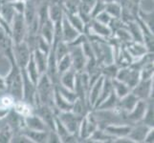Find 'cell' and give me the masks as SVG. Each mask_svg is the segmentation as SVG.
Wrapping results in <instances>:
<instances>
[{
  "label": "cell",
  "mask_w": 154,
  "mask_h": 143,
  "mask_svg": "<svg viewBox=\"0 0 154 143\" xmlns=\"http://www.w3.org/2000/svg\"><path fill=\"white\" fill-rule=\"evenodd\" d=\"M11 63V70L7 76L4 77L5 91L14 98L15 101L22 100L23 97V78L20 68L14 61Z\"/></svg>",
  "instance_id": "6da1fadb"
},
{
  "label": "cell",
  "mask_w": 154,
  "mask_h": 143,
  "mask_svg": "<svg viewBox=\"0 0 154 143\" xmlns=\"http://www.w3.org/2000/svg\"><path fill=\"white\" fill-rule=\"evenodd\" d=\"M54 88L55 84H53L48 76L46 73L41 75L35 85V95L34 105H47L56 111L54 107Z\"/></svg>",
  "instance_id": "7a4b0ae2"
},
{
  "label": "cell",
  "mask_w": 154,
  "mask_h": 143,
  "mask_svg": "<svg viewBox=\"0 0 154 143\" xmlns=\"http://www.w3.org/2000/svg\"><path fill=\"white\" fill-rule=\"evenodd\" d=\"M11 38L13 43H20L25 40L27 34V25L24 20L23 14L15 13L14 16L11 22Z\"/></svg>",
  "instance_id": "3957f363"
},
{
  "label": "cell",
  "mask_w": 154,
  "mask_h": 143,
  "mask_svg": "<svg viewBox=\"0 0 154 143\" xmlns=\"http://www.w3.org/2000/svg\"><path fill=\"white\" fill-rule=\"evenodd\" d=\"M99 128L98 121L95 118L92 112H88L86 115L82 116V119L79 124V128L78 132L79 139L86 140L88 139L91 135Z\"/></svg>",
  "instance_id": "277c9868"
},
{
  "label": "cell",
  "mask_w": 154,
  "mask_h": 143,
  "mask_svg": "<svg viewBox=\"0 0 154 143\" xmlns=\"http://www.w3.org/2000/svg\"><path fill=\"white\" fill-rule=\"evenodd\" d=\"M33 51L27 44L25 40L20 43H15L13 45V55L14 60L20 69H23L28 64L30 57L32 55Z\"/></svg>",
  "instance_id": "5b68a950"
},
{
  "label": "cell",
  "mask_w": 154,
  "mask_h": 143,
  "mask_svg": "<svg viewBox=\"0 0 154 143\" xmlns=\"http://www.w3.org/2000/svg\"><path fill=\"white\" fill-rule=\"evenodd\" d=\"M116 78L119 79L120 81L126 84L130 89L136 86V84L140 81L141 76H140V70L132 67L131 65L127 67L120 68L118 73H117Z\"/></svg>",
  "instance_id": "8992f818"
},
{
  "label": "cell",
  "mask_w": 154,
  "mask_h": 143,
  "mask_svg": "<svg viewBox=\"0 0 154 143\" xmlns=\"http://www.w3.org/2000/svg\"><path fill=\"white\" fill-rule=\"evenodd\" d=\"M57 116L61 122L64 124V126L67 128V130L71 134L78 136V132L79 128V124L82 119V116L74 114L73 112H60L57 113Z\"/></svg>",
  "instance_id": "52a82bcc"
},
{
  "label": "cell",
  "mask_w": 154,
  "mask_h": 143,
  "mask_svg": "<svg viewBox=\"0 0 154 143\" xmlns=\"http://www.w3.org/2000/svg\"><path fill=\"white\" fill-rule=\"evenodd\" d=\"M70 54L71 61H72V68L77 73H81L85 70L87 58L85 56L82 50V45L78 46H70Z\"/></svg>",
  "instance_id": "ba28073f"
},
{
  "label": "cell",
  "mask_w": 154,
  "mask_h": 143,
  "mask_svg": "<svg viewBox=\"0 0 154 143\" xmlns=\"http://www.w3.org/2000/svg\"><path fill=\"white\" fill-rule=\"evenodd\" d=\"M131 92L139 99L148 100L153 93V78L140 79L136 86L131 89Z\"/></svg>",
  "instance_id": "9c48e42d"
},
{
  "label": "cell",
  "mask_w": 154,
  "mask_h": 143,
  "mask_svg": "<svg viewBox=\"0 0 154 143\" xmlns=\"http://www.w3.org/2000/svg\"><path fill=\"white\" fill-rule=\"evenodd\" d=\"M33 113L38 115L39 118L44 121L45 124L48 126V128L50 130H54L55 118L57 115V112L54 109L49 107V106H47V105L41 104L38 106H35Z\"/></svg>",
  "instance_id": "30bf717a"
},
{
  "label": "cell",
  "mask_w": 154,
  "mask_h": 143,
  "mask_svg": "<svg viewBox=\"0 0 154 143\" xmlns=\"http://www.w3.org/2000/svg\"><path fill=\"white\" fill-rule=\"evenodd\" d=\"M23 127L34 131L48 132L50 130L44 121L35 113H32L28 115L23 116Z\"/></svg>",
  "instance_id": "8fae6325"
},
{
  "label": "cell",
  "mask_w": 154,
  "mask_h": 143,
  "mask_svg": "<svg viewBox=\"0 0 154 143\" xmlns=\"http://www.w3.org/2000/svg\"><path fill=\"white\" fill-rule=\"evenodd\" d=\"M138 100H139V98H138L133 93L130 92L126 95H125L124 97L119 99L118 105H117V107L114 111H116V112L119 113V114L123 113V114L126 115L127 113H129L130 111L135 107V105L138 102Z\"/></svg>",
  "instance_id": "7c38bea8"
},
{
  "label": "cell",
  "mask_w": 154,
  "mask_h": 143,
  "mask_svg": "<svg viewBox=\"0 0 154 143\" xmlns=\"http://www.w3.org/2000/svg\"><path fill=\"white\" fill-rule=\"evenodd\" d=\"M148 101L145 99H139L138 102L136 103L135 107L132 109L129 113L126 114L127 119L131 122L138 123L141 122L142 119L144 118V116L146 115V109H147Z\"/></svg>",
  "instance_id": "4fadbf2b"
},
{
  "label": "cell",
  "mask_w": 154,
  "mask_h": 143,
  "mask_svg": "<svg viewBox=\"0 0 154 143\" xmlns=\"http://www.w3.org/2000/svg\"><path fill=\"white\" fill-rule=\"evenodd\" d=\"M79 31L74 28L70 24V22L67 20L65 15H63L62 20H61V39L62 41L66 42L67 44H70L71 42L75 40L78 36L79 35Z\"/></svg>",
  "instance_id": "5bb4252c"
},
{
  "label": "cell",
  "mask_w": 154,
  "mask_h": 143,
  "mask_svg": "<svg viewBox=\"0 0 154 143\" xmlns=\"http://www.w3.org/2000/svg\"><path fill=\"white\" fill-rule=\"evenodd\" d=\"M13 45L14 43L10 34H8L3 29L0 28V51L8 58L10 62L14 61L13 55Z\"/></svg>",
  "instance_id": "9a60e30c"
},
{
  "label": "cell",
  "mask_w": 154,
  "mask_h": 143,
  "mask_svg": "<svg viewBox=\"0 0 154 143\" xmlns=\"http://www.w3.org/2000/svg\"><path fill=\"white\" fill-rule=\"evenodd\" d=\"M103 79H104V76L100 75L96 79V81H94V83L89 88L88 94H87V104L90 109L94 108L95 103H96L97 99L100 97V94L103 87Z\"/></svg>",
  "instance_id": "2e32d148"
},
{
  "label": "cell",
  "mask_w": 154,
  "mask_h": 143,
  "mask_svg": "<svg viewBox=\"0 0 154 143\" xmlns=\"http://www.w3.org/2000/svg\"><path fill=\"white\" fill-rule=\"evenodd\" d=\"M132 126L126 125V124H107L104 127V131L107 133L109 136H111L114 139H120V137L127 136L130 133Z\"/></svg>",
  "instance_id": "e0dca14e"
},
{
  "label": "cell",
  "mask_w": 154,
  "mask_h": 143,
  "mask_svg": "<svg viewBox=\"0 0 154 143\" xmlns=\"http://www.w3.org/2000/svg\"><path fill=\"white\" fill-rule=\"evenodd\" d=\"M54 107L57 114L60 112H70L73 108V103L62 97L57 85H55L54 88Z\"/></svg>",
  "instance_id": "ac0fdd59"
},
{
  "label": "cell",
  "mask_w": 154,
  "mask_h": 143,
  "mask_svg": "<svg viewBox=\"0 0 154 143\" xmlns=\"http://www.w3.org/2000/svg\"><path fill=\"white\" fill-rule=\"evenodd\" d=\"M125 49L128 52V54L130 55V56L132 57V59L136 60L139 59L142 56H144L148 52L147 48L145 46L144 43H139V42H135V41H130L128 43L124 44Z\"/></svg>",
  "instance_id": "d6986e66"
},
{
  "label": "cell",
  "mask_w": 154,
  "mask_h": 143,
  "mask_svg": "<svg viewBox=\"0 0 154 143\" xmlns=\"http://www.w3.org/2000/svg\"><path fill=\"white\" fill-rule=\"evenodd\" d=\"M137 124H138L137 126L132 127L130 133L128 134L127 136L133 141V143L144 142L146 134L148 133V131H149L150 128H152V127H149L142 122H138Z\"/></svg>",
  "instance_id": "ffe728a7"
},
{
  "label": "cell",
  "mask_w": 154,
  "mask_h": 143,
  "mask_svg": "<svg viewBox=\"0 0 154 143\" xmlns=\"http://www.w3.org/2000/svg\"><path fill=\"white\" fill-rule=\"evenodd\" d=\"M76 77H77V72L73 68L69 69L66 72L62 73L58 78V84L63 87H65L69 90L75 91V85H76Z\"/></svg>",
  "instance_id": "44dd1931"
},
{
  "label": "cell",
  "mask_w": 154,
  "mask_h": 143,
  "mask_svg": "<svg viewBox=\"0 0 154 143\" xmlns=\"http://www.w3.org/2000/svg\"><path fill=\"white\" fill-rule=\"evenodd\" d=\"M48 14L49 18L54 23L60 22L63 15H64V10L62 7V3L55 1L53 3H48Z\"/></svg>",
  "instance_id": "7402d4cb"
},
{
  "label": "cell",
  "mask_w": 154,
  "mask_h": 143,
  "mask_svg": "<svg viewBox=\"0 0 154 143\" xmlns=\"http://www.w3.org/2000/svg\"><path fill=\"white\" fill-rule=\"evenodd\" d=\"M23 17L27 27L38 19V9L35 7V3L33 0L25 2V9L23 12Z\"/></svg>",
  "instance_id": "603a6c76"
},
{
  "label": "cell",
  "mask_w": 154,
  "mask_h": 143,
  "mask_svg": "<svg viewBox=\"0 0 154 143\" xmlns=\"http://www.w3.org/2000/svg\"><path fill=\"white\" fill-rule=\"evenodd\" d=\"M20 133L24 134L32 141V143H43V142H47L48 132L34 131V130H29L27 128H25V127H22V128H21Z\"/></svg>",
  "instance_id": "cb8c5ba5"
},
{
  "label": "cell",
  "mask_w": 154,
  "mask_h": 143,
  "mask_svg": "<svg viewBox=\"0 0 154 143\" xmlns=\"http://www.w3.org/2000/svg\"><path fill=\"white\" fill-rule=\"evenodd\" d=\"M55 34V23L49 18L42 24L38 29V34L41 35L45 40H47L52 45Z\"/></svg>",
  "instance_id": "d4e9b609"
},
{
  "label": "cell",
  "mask_w": 154,
  "mask_h": 143,
  "mask_svg": "<svg viewBox=\"0 0 154 143\" xmlns=\"http://www.w3.org/2000/svg\"><path fill=\"white\" fill-rule=\"evenodd\" d=\"M33 57L35 62L38 69L40 73V75H43L46 73L47 65H48V55H46L45 52L39 51L38 49H35L33 51Z\"/></svg>",
  "instance_id": "484cf974"
},
{
  "label": "cell",
  "mask_w": 154,
  "mask_h": 143,
  "mask_svg": "<svg viewBox=\"0 0 154 143\" xmlns=\"http://www.w3.org/2000/svg\"><path fill=\"white\" fill-rule=\"evenodd\" d=\"M119 98L114 93V91L111 92V94L106 97L103 102H100L94 110L97 111H110V110H115L117 105H118Z\"/></svg>",
  "instance_id": "4316f807"
},
{
  "label": "cell",
  "mask_w": 154,
  "mask_h": 143,
  "mask_svg": "<svg viewBox=\"0 0 154 143\" xmlns=\"http://www.w3.org/2000/svg\"><path fill=\"white\" fill-rule=\"evenodd\" d=\"M24 70H25L26 73H27L28 77L31 79V81L33 82L35 85H36V83H38L41 75H40V73L38 71V66H36L35 62L34 60L33 54H32L28 64L26 65V67L24 68Z\"/></svg>",
  "instance_id": "83f0119b"
},
{
  "label": "cell",
  "mask_w": 154,
  "mask_h": 143,
  "mask_svg": "<svg viewBox=\"0 0 154 143\" xmlns=\"http://www.w3.org/2000/svg\"><path fill=\"white\" fill-rule=\"evenodd\" d=\"M64 15L67 18V20L70 22V24L73 26L74 28H76L79 33H83L84 28H85V22L83 19L81 17V15L79 13H68L64 12Z\"/></svg>",
  "instance_id": "f1b7e54d"
},
{
  "label": "cell",
  "mask_w": 154,
  "mask_h": 143,
  "mask_svg": "<svg viewBox=\"0 0 154 143\" xmlns=\"http://www.w3.org/2000/svg\"><path fill=\"white\" fill-rule=\"evenodd\" d=\"M111 82H112V87H113V91L116 94V95L118 97V98H122L124 97L125 95H126L128 93L131 92V89L125 84L124 82L120 81L119 79L112 78L111 79Z\"/></svg>",
  "instance_id": "f546056e"
},
{
  "label": "cell",
  "mask_w": 154,
  "mask_h": 143,
  "mask_svg": "<svg viewBox=\"0 0 154 143\" xmlns=\"http://www.w3.org/2000/svg\"><path fill=\"white\" fill-rule=\"evenodd\" d=\"M119 69L120 68L118 67V65H117L115 62H113V63H110V64L100 66V73H102V76H103L106 78L112 79L116 77Z\"/></svg>",
  "instance_id": "4dcf8cb0"
},
{
  "label": "cell",
  "mask_w": 154,
  "mask_h": 143,
  "mask_svg": "<svg viewBox=\"0 0 154 143\" xmlns=\"http://www.w3.org/2000/svg\"><path fill=\"white\" fill-rule=\"evenodd\" d=\"M72 68V61L70 54H67L64 56H62L60 60L57 61V70L58 76H60L62 73L66 72L67 70Z\"/></svg>",
  "instance_id": "1f68e13d"
},
{
  "label": "cell",
  "mask_w": 154,
  "mask_h": 143,
  "mask_svg": "<svg viewBox=\"0 0 154 143\" xmlns=\"http://www.w3.org/2000/svg\"><path fill=\"white\" fill-rule=\"evenodd\" d=\"M104 10L107 12L113 18H120L122 14V6L120 2L105 3Z\"/></svg>",
  "instance_id": "d6a6232c"
},
{
  "label": "cell",
  "mask_w": 154,
  "mask_h": 143,
  "mask_svg": "<svg viewBox=\"0 0 154 143\" xmlns=\"http://www.w3.org/2000/svg\"><path fill=\"white\" fill-rule=\"evenodd\" d=\"M14 136V130L9 124L0 129V143H10Z\"/></svg>",
  "instance_id": "836d02e7"
},
{
  "label": "cell",
  "mask_w": 154,
  "mask_h": 143,
  "mask_svg": "<svg viewBox=\"0 0 154 143\" xmlns=\"http://www.w3.org/2000/svg\"><path fill=\"white\" fill-rule=\"evenodd\" d=\"M57 89L58 91H60V93L61 94V95L63 97H64L65 99H67L68 101H70L72 103H74V101L78 98V94L75 91H72V90H69L65 87H63L61 85H60V84H57Z\"/></svg>",
  "instance_id": "e575fe53"
},
{
  "label": "cell",
  "mask_w": 154,
  "mask_h": 143,
  "mask_svg": "<svg viewBox=\"0 0 154 143\" xmlns=\"http://www.w3.org/2000/svg\"><path fill=\"white\" fill-rule=\"evenodd\" d=\"M36 49H38L39 51L45 52L46 55H49V52L51 51L52 45L49 43L48 41L45 40L41 35L38 34V37H36V45H35Z\"/></svg>",
  "instance_id": "d590c367"
},
{
  "label": "cell",
  "mask_w": 154,
  "mask_h": 143,
  "mask_svg": "<svg viewBox=\"0 0 154 143\" xmlns=\"http://www.w3.org/2000/svg\"><path fill=\"white\" fill-rule=\"evenodd\" d=\"M153 103L151 101H148V105H147V109L146 115L144 116V118L142 119L141 122L144 123L149 127H153Z\"/></svg>",
  "instance_id": "8d00e7d4"
},
{
  "label": "cell",
  "mask_w": 154,
  "mask_h": 143,
  "mask_svg": "<svg viewBox=\"0 0 154 143\" xmlns=\"http://www.w3.org/2000/svg\"><path fill=\"white\" fill-rule=\"evenodd\" d=\"M112 16L107 13L105 12V10H102L100 13H99L96 16L94 17V19H96L97 21H99L100 23H103L104 25H109V23L111 22V20H112Z\"/></svg>",
  "instance_id": "74e56055"
},
{
  "label": "cell",
  "mask_w": 154,
  "mask_h": 143,
  "mask_svg": "<svg viewBox=\"0 0 154 143\" xmlns=\"http://www.w3.org/2000/svg\"><path fill=\"white\" fill-rule=\"evenodd\" d=\"M11 142H15V143H21V142H23V143H32V141L22 133H19L17 135H14Z\"/></svg>",
  "instance_id": "f35d334b"
},
{
  "label": "cell",
  "mask_w": 154,
  "mask_h": 143,
  "mask_svg": "<svg viewBox=\"0 0 154 143\" xmlns=\"http://www.w3.org/2000/svg\"><path fill=\"white\" fill-rule=\"evenodd\" d=\"M47 142L50 143H60V137L58 136L57 132L55 130H49L48 131V136H47Z\"/></svg>",
  "instance_id": "ab89813d"
},
{
  "label": "cell",
  "mask_w": 154,
  "mask_h": 143,
  "mask_svg": "<svg viewBox=\"0 0 154 143\" xmlns=\"http://www.w3.org/2000/svg\"><path fill=\"white\" fill-rule=\"evenodd\" d=\"M15 102L14 98L12 97V95H10L8 94V95H5L1 98V105L4 106V107H7V108H12Z\"/></svg>",
  "instance_id": "60d3db41"
},
{
  "label": "cell",
  "mask_w": 154,
  "mask_h": 143,
  "mask_svg": "<svg viewBox=\"0 0 154 143\" xmlns=\"http://www.w3.org/2000/svg\"><path fill=\"white\" fill-rule=\"evenodd\" d=\"M153 139H154V128L152 127V128H150V130L148 131V133L146 134L144 142H146V143H151V142H153Z\"/></svg>",
  "instance_id": "b9f144b4"
},
{
  "label": "cell",
  "mask_w": 154,
  "mask_h": 143,
  "mask_svg": "<svg viewBox=\"0 0 154 143\" xmlns=\"http://www.w3.org/2000/svg\"><path fill=\"white\" fill-rule=\"evenodd\" d=\"M10 111H11V108H7V107H4L2 105H0V119L7 118Z\"/></svg>",
  "instance_id": "7bdbcfd3"
},
{
  "label": "cell",
  "mask_w": 154,
  "mask_h": 143,
  "mask_svg": "<svg viewBox=\"0 0 154 143\" xmlns=\"http://www.w3.org/2000/svg\"><path fill=\"white\" fill-rule=\"evenodd\" d=\"M0 91H5V80L2 76H0Z\"/></svg>",
  "instance_id": "ee69618b"
},
{
  "label": "cell",
  "mask_w": 154,
  "mask_h": 143,
  "mask_svg": "<svg viewBox=\"0 0 154 143\" xmlns=\"http://www.w3.org/2000/svg\"><path fill=\"white\" fill-rule=\"evenodd\" d=\"M104 3H110V2H120V0H102Z\"/></svg>",
  "instance_id": "f6af8a7d"
},
{
  "label": "cell",
  "mask_w": 154,
  "mask_h": 143,
  "mask_svg": "<svg viewBox=\"0 0 154 143\" xmlns=\"http://www.w3.org/2000/svg\"><path fill=\"white\" fill-rule=\"evenodd\" d=\"M1 2H4V3H12L14 1H15V0H0Z\"/></svg>",
  "instance_id": "bcb514c9"
},
{
  "label": "cell",
  "mask_w": 154,
  "mask_h": 143,
  "mask_svg": "<svg viewBox=\"0 0 154 143\" xmlns=\"http://www.w3.org/2000/svg\"><path fill=\"white\" fill-rule=\"evenodd\" d=\"M15 1H22V2H27L29 0H15Z\"/></svg>",
  "instance_id": "7dc6e473"
}]
</instances>
